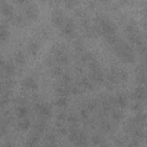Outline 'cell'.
Masks as SVG:
<instances>
[{
	"label": "cell",
	"mask_w": 147,
	"mask_h": 147,
	"mask_svg": "<svg viewBox=\"0 0 147 147\" xmlns=\"http://www.w3.org/2000/svg\"><path fill=\"white\" fill-rule=\"evenodd\" d=\"M145 98V91L144 89H137L134 92H133V99L134 100H142Z\"/></svg>",
	"instance_id": "ba28073f"
},
{
	"label": "cell",
	"mask_w": 147,
	"mask_h": 147,
	"mask_svg": "<svg viewBox=\"0 0 147 147\" xmlns=\"http://www.w3.org/2000/svg\"><path fill=\"white\" fill-rule=\"evenodd\" d=\"M37 141H38V134L37 136L34 134V136H31L30 138H29L26 145H28V147H35L37 145Z\"/></svg>",
	"instance_id": "7c38bea8"
},
{
	"label": "cell",
	"mask_w": 147,
	"mask_h": 147,
	"mask_svg": "<svg viewBox=\"0 0 147 147\" xmlns=\"http://www.w3.org/2000/svg\"><path fill=\"white\" fill-rule=\"evenodd\" d=\"M38 49H39L38 43H37V42H31L30 45H29V52H30L32 55H35V54H37Z\"/></svg>",
	"instance_id": "30bf717a"
},
{
	"label": "cell",
	"mask_w": 147,
	"mask_h": 147,
	"mask_svg": "<svg viewBox=\"0 0 147 147\" xmlns=\"http://www.w3.org/2000/svg\"><path fill=\"white\" fill-rule=\"evenodd\" d=\"M4 70L7 73V74H9V75H12L14 71H15V67H14V65L13 63H4Z\"/></svg>",
	"instance_id": "4fadbf2b"
},
{
	"label": "cell",
	"mask_w": 147,
	"mask_h": 147,
	"mask_svg": "<svg viewBox=\"0 0 147 147\" xmlns=\"http://www.w3.org/2000/svg\"><path fill=\"white\" fill-rule=\"evenodd\" d=\"M80 115H82V117H84V119H87V113H86V110H82V111H80Z\"/></svg>",
	"instance_id": "f1b7e54d"
},
{
	"label": "cell",
	"mask_w": 147,
	"mask_h": 147,
	"mask_svg": "<svg viewBox=\"0 0 147 147\" xmlns=\"http://www.w3.org/2000/svg\"><path fill=\"white\" fill-rule=\"evenodd\" d=\"M68 121H69L71 124H73V123H75V124H76V123H77V117H76L75 115L70 114V115L68 116Z\"/></svg>",
	"instance_id": "603a6c76"
},
{
	"label": "cell",
	"mask_w": 147,
	"mask_h": 147,
	"mask_svg": "<svg viewBox=\"0 0 147 147\" xmlns=\"http://www.w3.org/2000/svg\"><path fill=\"white\" fill-rule=\"evenodd\" d=\"M114 100H115V103H116L117 106H120L121 108H123V107L127 106V98H125L123 94H119Z\"/></svg>",
	"instance_id": "52a82bcc"
},
{
	"label": "cell",
	"mask_w": 147,
	"mask_h": 147,
	"mask_svg": "<svg viewBox=\"0 0 147 147\" xmlns=\"http://www.w3.org/2000/svg\"><path fill=\"white\" fill-rule=\"evenodd\" d=\"M119 78L122 79V80H127L128 79V74L124 70H121V71H119Z\"/></svg>",
	"instance_id": "44dd1931"
},
{
	"label": "cell",
	"mask_w": 147,
	"mask_h": 147,
	"mask_svg": "<svg viewBox=\"0 0 147 147\" xmlns=\"http://www.w3.org/2000/svg\"><path fill=\"white\" fill-rule=\"evenodd\" d=\"M75 32V25L71 20H67L62 25V34L67 37H71Z\"/></svg>",
	"instance_id": "7a4b0ae2"
},
{
	"label": "cell",
	"mask_w": 147,
	"mask_h": 147,
	"mask_svg": "<svg viewBox=\"0 0 147 147\" xmlns=\"http://www.w3.org/2000/svg\"><path fill=\"white\" fill-rule=\"evenodd\" d=\"M0 5H1V6H0V9H1V12H3V14H4L5 16H7V17L12 16L13 11H12V6H11L9 4H7V3H1Z\"/></svg>",
	"instance_id": "5b68a950"
},
{
	"label": "cell",
	"mask_w": 147,
	"mask_h": 147,
	"mask_svg": "<svg viewBox=\"0 0 147 147\" xmlns=\"http://www.w3.org/2000/svg\"><path fill=\"white\" fill-rule=\"evenodd\" d=\"M24 89H28V90H37V83L36 80L32 78V77H28L23 80L22 83Z\"/></svg>",
	"instance_id": "3957f363"
},
{
	"label": "cell",
	"mask_w": 147,
	"mask_h": 147,
	"mask_svg": "<svg viewBox=\"0 0 147 147\" xmlns=\"http://www.w3.org/2000/svg\"><path fill=\"white\" fill-rule=\"evenodd\" d=\"M122 113L120 111V110H117V111H114L113 113V117H114V120H120V119H122Z\"/></svg>",
	"instance_id": "7402d4cb"
},
{
	"label": "cell",
	"mask_w": 147,
	"mask_h": 147,
	"mask_svg": "<svg viewBox=\"0 0 147 147\" xmlns=\"http://www.w3.org/2000/svg\"><path fill=\"white\" fill-rule=\"evenodd\" d=\"M75 47H76V49H77L78 52L83 51V40H82V39L75 40Z\"/></svg>",
	"instance_id": "d6986e66"
},
{
	"label": "cell",
	"mask_w": 147,
	"mask_h": 147,
	"mask_svg": "<svg viewBox=\"0 0 147 147\" xmlns=\"http://www.w3.org/2000/svg\"><path fill=\"white\" fill-rule=\"evenodd\" d=\"M5 147H13V141H9V140H7L6 142H5V145H4Z\"/></svg>",
	"instance_id": "83f0119b"
},
{
	"label": "cell",
	"mask_w": 147,
	"mask_h": 147,
	"mask_svg": "<svg viewBox=\"0 0 147 147\" xmlns=\"http://www.w3.org/2000/svg\"><path fill=\"white\" fill-rule=\"evenodd\" d=\"M110 128H111V125H110L108 122H103V123L101 124V129H103L105 131H108Z\"/></svg>",
	"instance_id": "cb8c5ba5"
},
{
	"label": "cell",
	"mask_w": 147,
	"mask_h": 147,
	"mask_svg": "<svg viewBox=\"0 0 147 147\" xmlns=\"http://www.w3.org/2000/svg\"><path fill=\"white\" fill-rule=\"evenodd\" d=\"M92 141H93L94 144H100V145H101V141H102V139H101L99 136H96V137H93Z\"/></svg>",
	"instance_id": "d4e9b609"
},
{
	"label": "cell",
	"mask_w": 147,
	"mask_h": 147,
	"mask_svg": "<svg viewBox=\"0 0 147 147\" xmlns=\"http://www.w3.org/2000/svg\"><path fill=\"white\" fill-rule=\"evenodd\" d=\"M76 3H74V1H70V3H66V5L68 6V7H71V6H74Z\"/></svg>",
	"instance_id": "f546056e"
},
{
	"label": "cell",
	"mask_w": 147,
	"mask_h": 147,
	"mask_svg": "<svg viewBox=\"0 0 147 147\" xmlns=\"http://www.w3.org/2000/svg\"><path fill=\"white\" fill-rule=\"evenodd\" d=\"M0 66H4V61L1 60V59H0Z\"/></svg>",
	"instance_id": "4dcf8cb0"
},
{
	"label": "cell",
	"mask_w": 147,
	"mask_h": 147,
	"mask_svg": "<svg viewBox=\"0 0 147 147\" xmlns=\"http://www.w3.org/2000/svg\"><path fill=\"white\" fill-rule=\"evenodd\" d=\"M45 128H46V124H45L44 121H39V122L36 124V130H38L39 132H43V131L45 130Z\"/></svg>",
	"instance_id": "ac0fdd59"
},
{
	"label": "cell",
	"mask_w": 147,
	"mask_h": 147,
	"mask_svg": "<svg viewBox=\"0 0 147 147\" xmlns=\"http://www.w3.org/2000/svg\"><path fill=\"white\" fill-rule=\"evenodd\" d=\"M89 109H90V110H93V109H96V102H94V101H91V102H89Z\"/></svg>",
	"instance_id": "4316f807"
},
{
	"label": "cell",
	"mask_w": 147,
	"mask_h": 147,
	"mask_svg": "<svg viewBox=\"0 0 147 147\" xmlns=\"http://www.w3.org/2000/svg\"><path fill=\"white\" fill-rule=\"evenodd\" d=\"M69 91H70L71 93H75V94H78V93H79V89H78L77 86H73Z\"/></svg>",
	"instance_id": "484cf974"
},
{
	"label": "cell",
	"mask_w": 147,
	"mask_h": 147,
	"mask_svg": "<svg viewBox=\"0 0 147 147\" xmlns=\"http://www.w3.org/2000/svg\"><path fill=\"white\" fill-rule=\"evenodd\" d=\"M56 105L59 107H65L67 105V98L66 97H60V98L56 100Z\"/></svg>",
	"instance_id": "e0dca14e"
},
{
	"label": "cell",
	"mask_w": 147,
	"mask_h": 147,
	"mask_svg": "<svg viewBox=\"0 0 147 147\" xmlns=\"http://www.w3.org/2000/svg\"><path fill=\"white\" fill-rule=\"evenodd\" d=\"M18 127H20L21 130H26L29 127H30V122H29L28 120H25V119H22L18 122Z\"/></svg>",
	"instance_id": "9a60e30c"
},
{
	"label": "cell",
	"mask_w": 147,
	"mask_h": 147,
	"mask_svg": "<svg viewBox=\"0 0 147 147\" xmlns=\"http://www.w3.org/2000/svg\"><path fill=\"white\" fill-rule=\"evenodd\" d=\"M15 61L18 65H23L25 62V56H24V54L22 52H18V53L15 54Z\"/></svg>",
	"instance_id": "8fae6325"
},
{
	"label": "cell",
	"mask_w": 147,
	"mask_h": 147,
	"mask_svg": "<svg viewBox=\"0 0 147 147\" xmlns=\"http://www.w3.org/2000/svg\"><path fill=\"white\" fill-rule=\"evenodd\" d=\"M16 114H17V116L20 117V119H24V117L26 116V114H28V109L24 106H20L16 109Z\"/></svg>",
	"instance_id": "9c48e42d"
},
{
	"label": "cell",
	"mask_w": 147,
	"mask_h": 147,
	"mask_svg": "<svg viewBox=\"0 0 147 147\" xmlns=\"http://www.w3.org/2000/svg\"><path fill=\"white\" fill-rule=\"evenodd\" d=\"M25 13H26V16H28L29 18H32V20L38 15V11L36 9V7H35L34 5H29V6L26 7Z\"/></svg>",
	"instance_id": "8992f818"
},
{
	"label": "cell",
	"mask_w": 147,
	"mask_h": 147,
	"mask_svg": "<svg viewBox=\"0 0 147 147\" xmlns=\"http://www.w3.org/2000/svg\"><path fill=\"white\" fill-rule=\"evenodd\" d=\"M100 147H108V146H107V145H102V146L100 145Z\"/></svg>",
	"instance_id": "1f68e13d"
},
{
	"label": "cell",
	"mask_w": 147,
	"mask_h": 147,
	"mask_svg": "<svg viewBox=\"0 0 147 147\" xmlns=\"http://www.w3.org/2000/svg\"><path fill=\"white\" fill-rule=\"evenodd\" d=\"M8 36V31H7V29L4 26V25H0V42L6 39Z\"/></svg>",
	"instance_id": "5bb4252c"
},
{
	"label": "cell",
	"mask_w": 147,
	"mask_h": 147,
	"mask_svg": "<svg viewBox=\"0 0 147 147\" xmlns=\"http://www.w3.org/2000/svg\"><path fill=\"white\" fill-rule=\"evenodd\" d=\"M52 73L54 74V75H62L63 74V71H62V68L61 67H54L53 69H52Z\"/></svg>",
	"instance_id": "ffe728a7"
},
{
	"label": "cell",
	"mask_w": 147,
	"mask_h": 147,
	"mask_svg": "<svg viewBox=\"0 0 147 147\" xmlns=\"http://www.w3.org/2000/svg\"><path fill=\"white\" fill-rule=\"evenodd\" d=\"M35 109H36V111H38L43 117H45V119H48V117L52 115L51 108H49L48 106L44 105V103H40V102L36 103V105H35Z\"/></svg>",
	"instance_id": "6da1fadb"
},
{
	"label": "cell",
	"mask_w": 147,
	"mask_h": 147,
	"mask_svg": "<svg viewBox=\"0 0 147 147\" xmlns=\"http://www.w3.org/2000/svg\"><path fill=\"white\" fill-rule=\"evenodd\" d=\"M8 101H9V97H8V94H7V93H3L1 98H0V106H1V107L6 106V105L8 103Z\"/></svg>",
	"instance_id": "2e32d148"
},
{
	"label": "cell",
	"mask_w": 147,
	"mask_h": 147,
	"mask_svg": "<svg viewBox=\"0 0 147 147\" xmlns=\"http://www.w3.org/2000/svg\"><path fill=\"white\" fill-rule=\"evenodd\" d=\"M53 22H54L56 25H63V23H65V17H63L62 12H60L59 9H55V11L53 12Z\"/></svg>",
	"instance_id": "277c9868"
}]
</instances>
